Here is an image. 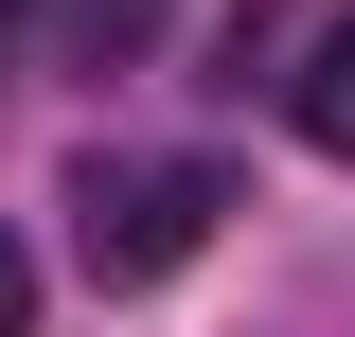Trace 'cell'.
Returning a JSON list of instances; mask_svg holds the SVG:
<instances>
[{
    "mask_svg": "<svg viewBox=\"0 0 355 337\" xmlns=\"http://www.w3.org/2000/svg\"><path fill=\"white\" fill-rule=\"evenodd\" d=\"M214 213H231L214 160H89L71 178V266L89 284H160V266L214 249Z\"/></svg>",
    "mask_w": 355,
    "mask_h": 337,
    "instance_id": "obj_1",
    "label": "cell"
},
{
    "mask_svg": "<svg viewBox=\"0 0 355 337\" xmlns=\"http://www.w3.org/2000/svg\"><path fill=\"white\" fill-rule=\"evenodd\" d=\"M284 107H302V142H320V160H355V18H320V53L284 71Z\"/></svg>",
    "mask_w": 355,
    "mask_h": 337,
    "instance_id": "obj_2",
    "label": "cell"
},
{
    "mask_svg": "<svg viewBox=\"0 0 355 337\" xmlns=\"http://www.w3.org/2000/svg\"><path fill=\"white\" fill-rule=\"evenodd\" d=\"M71 18H89V53H142L160 36V0H71Z\"/></svg>",
    "mask_w": 355,
    "mask_h": 337,
    "instance_id": "obj_3",
    "label": "cell"
},
{
    "mask_svg": "<svg viewBox=\"0 0 355 337\" xmlns=\"http://www.w3.org/2000/svg\"><path fill=\"white\" fill-rule=\"evenodd\" d=\"M0 337H36V249L0 231Z\"/></svg>",
    "mask_w": 355,
    "mask_h": 337,
    "instance_id": "obj_4",
    "label": "cell"
}]
</instances>
